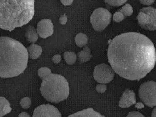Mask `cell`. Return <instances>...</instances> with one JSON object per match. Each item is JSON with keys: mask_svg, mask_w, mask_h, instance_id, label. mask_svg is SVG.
I'll use <instances>...</instances> for the list:
<instances>
[{"mask_svg": "<svg viewBox=\"0 0 156 117\" xmlns=\"http://www.w3.org/2000/svg\"><path fill=\"white\" fill-rule=\"evenodd\" d=\"M110 41L108 61L120 76L129 80H140L154 68L156 48L145 35L135 32L123 33Z\"/></svg>", "mask_w": 156, "mask_h": 117, "instance_id": "1", "label": "cell"}, {"mask_svg": "<svg viewBox=\"0 0 156 117\" xmlns=\"http://www.w3.org/2000/svg\"><path fill=\"white\" fill-rule=\"evenodd\" d=\"M28 54L20 42L9 37H0V77L12 78L24 72Z\"/></svg>", "mask_w": 156, "mask_h": 117, "instance_id": "2", "label": "cell"}, {"mask_svg": "<svg viewBox=\"0 0 156 117\" xmlns=\"http://www.w3.org/2000/svg\"><path fill=\"white\" fill-rule=\"evenodd\" d=\"M35 14V0H0V28L12 31L28 24Z\"/></svg>", "mask_w": 156, "mask_h": 117, "instance_id": "3", "label": "cell"}, {"mask_svg": "<svg viewBox=\"0 0 156 117\" xmlns=\"http://www.w3.org/2000/svg\"><path fill=\"white\" fill-rule=\"evenodd\" d=\"M40 91L46 101L58 104L68 98L69 85L64 77L60 74L52 73L42 80Z\"/></svg>", "mask_w": 156, "mask_h": 117, "instance_id": "4", "label": "cell"}, {"mask_svg": "<svg viewBox=\"0 0 156 117\" xmlns=\"http://www.w3.org/2000/svg\"><path fill=\"white\" fill-rule=\"evenodd\" d=\"M141 27L150 31L156 29V9L153 7H144L137 17Z\"/></svg>", "mask_w": 156, "mask_h": 117, "instance_id": "5", "label": "cell"}, {"mask_svg": "<svg viewBox=\"0 0 156 117\" xmlns=\"http://www.w3.org/2000/svg\"><path fill=\"white\" fill-rule=\"evenodd\" d=\"M111 13L105 9L100 7L95 9L90 17L91 24L96 31L104 30L111 22Z\"/></svg>", "mask_w": 156, "mask_h": 117, "instance_id": "6", "label": "cell"}, {"mask_svg": "<svg viewBox=\"0 0 156 117\" xmlns=\"http://www.w3.org/2000/svg\"><path fill=\"white\" fill-rule=\"evenodd\" d=\"M139 97L141 101L149 107L156 105V83L147 81L144 83L139 89Z\"/></svg>", "mask_w": 156, "mask_h": 117, "instance_id": "7", "label": "cell"}, {"mask_svg": "<svg viewBox=\"0 0 156 117\" xmlns=\"http://www.w3.org/2000/svg\"><path fill=\"white\" fill-rule=\"evenodd\" d=\"M94 77L100 84H107L113 80L115 77L114 71L107 64H99L94 68Z\"/></svg>", "mask_w": 156, "mask_h": 117, "instance_id": "8", "label": "cell"}, {"mask_svg": "<svg viewBox=\"0 0 156 117\" xmlns=\"http://www.w3.org/2000/svg\"><path fill=\"white\" fill-rule=\"evenodd\" d=\"M61 113L57 108L50 104H43L35 109L33 117H61Z\"/></svg>", "mask_w": 156, "mask_h": 117, "instance_id": "9", "label": "cell"}, {"mask_svg": "<svg viewBox=\"0 0 156 117\" xmlns=\"http://www.w3.org/2000/svg\"><path fill=\"white\" fill-rule=\"evenodd\" d=\"M37 31L42 38H47L53 34V24L50 20L44 19L39 22L37 26Z\"/></svg>", "mask_w": 156, "mask_h": 117, "instance_id": "10", "label": "cell"}, {"mask_svg": "<svg viewBox=\"0 0 156 117\" xmlns=\"http://www.w3.org/2000/svg\"><path fill=\"white\" fill-rule=\"evenodd\" d=\"M136 101V95L134 91L126 89L120 98L119 106L121 108H129L133 105L135 104Z\"/></svg>", "mask_w": 156, "mask_h": 117, "instance_id": "11", "label": "cell"}, {"mask_svg": "<svg viewBox=\"0 0 156 117\" xmlns=\"http://www.w3.org/2000/svg\"><path fill=\"white\" fill-rule=\"evenodd\" d=\"M28 57L31 59H36L40 57L42 52V49L40 46L35 44H31L26 48Z\"/></svg>", "mask_w": 156, "mask_h": 117, "instance_id": "12", "label": "cell"}, {"mask_svg": "<svg viewBox=\"0 0 156 117\" xmlns=\"http://www.w3.org/2000/svg\"><path fill=\"white\" fill-rule=\"evenodd\" d=\"M69 117H104V116L100 113L95 112L93 108H90L74 113L69 115Z\"/></svg>", "mask_w": 156, "mask_h": 117, "instance_id": "13", "label": "cell"}, {"mask_svg": "<svg viewBox=\"0 0 156 117\" xmlns=\"http://www.w3.org/2000/svg\"><path fill=\"white\" fill-rule=\"evenodd\" d=\"M12 110L9 102L4 97H0V117L6 115Z\"/></svg>", "mask_w": 156, "mask_h": 117, "instance_id": "14", "label": "cell"}, {"mask_svg": "<svg viewBox=\"0 0 156 117\" xmlns=\"http://www.w3.org/2000/svg\"><path fill=\"white\" fill-rule=\"evenodd\" d=\"M25 35L28 41L32 44H34L38 39V34L37 30L33 26L28 27L26 32Z\"/></svg>", "mask_w": 156, "mask_h": 117, "instance_id": "15", "label": "cell"}, {"mask_svg": "<svg viewBox=\"0 0 156 117\" xmlns=\"http://www.w3.org/2000/svg\"><path fill=\"white\" fill-rule=\"evenodd\" d=\"M78 61L80 63H83L90 60L92 57L90 50L88 47H85L81 52L77 54Z\"/></svg>", "mask_w": 156, "mask_h": 117, "instance_id": "16", "label": "cell"}, {"mask_svg": "<svg viewBox=\"0 0 156 117\" xmlns=\"http://www.w3.org/2000/svg\"><path fill=\"white\" fill-rule=\"evenodd\" d=\"M75 42L80 47H83L88 43V37L83 33H79L75 37Z\"/></svg>", "mask_w": 156, "mask_h": 117, "instance_id": "17", "label": "cell"}, {"mask_svg": "<svg viewBox=\"0 0 156 117\" xmlns=\"http://www.w3.org/2000/svg\"><path fill=\"white\" fill-rule=\"evenodd\" d=\"M64 58L66 62L69 65L74 64L77 60V55L74 52H66L64 54Z\"/></svg>", "mask_w": 156, "mask_h": 117, "instance_id": "18", "label": "cell"}, {"mask_svg": "<svg viewBox=\"0 0 156 117\" xmlns=\"http://www.w3.org/2000/svg\"><path fill=\"white\" fill-rule=\"evenodd\" d=\"M51 74H52L51 69L47 67H42L40 68L38 71V76L42 80L45 79Z\"/></svg>", "mask_w": 156, "mask_h": 117, "instance_id": "19", "label": "cell"}, {"mask_svg": "<svg viewBox=\"0 0 156 117\" xmlns=\"http://www.w3.org/2000/svg\"><path fill=\"white\" fill-rule=\"evenodd\" d=\"M120 12L123 14L125 16H129L133 14V8L132 6L129 4H126L122 8Z\"/></svg>", "mask_w": 156, "mask_h": 117, "instance_id": "20", "label": "cell"}, {"mask_svg": "<svg viewBox=\"0 0 156 117\" xmlns=\"http://www.w3.org/2000/svg\"><path fill=\"white\" fill-rule=\"evenodd\" d=\"M127 0H105V3L110 5L118 7L122 5L127 2Z\"/></svg>", "mask_w": 156, "mask_h": 117, "instance_id": "21", "label": "cell"}, {"mask_svg": "<svg viewBox=\"0 0 156 117\" xmlns=\"http://www.w3.org/2000/svg\"><path fill=\"white\" fill-rule=\"evenodd\" d=\"M20 105L24 109H28L31 105V100L28 97H25L21 99Z\"/></svg>", "mask_w": 156, "mask_h": 117, "instance_id": "22", "label": "cell"}, {"mask_svg": "<svg viewBox=\"0 0 156 117\" xmlns=\"http://www.w3.org/2000/svg\"><path fill=\"white\" fill-rule=\"evenodd\" d=\"M124 18H125V16L120 11H118L115 12V14L113 15V17L114 21L117 23L123 21L124 20Z\"/></svg>", "mask_w": 156, "mask_h": 117, "instance_id": "23", "label": "cell"}, {"mask_svg": "<svg viewBox=\"0 0 156 117\" xmlns=\"http://www.w3.org/2000/svg\"><path fill=\"white\" fill-rule=\"evenodd\" d=\"M107 85L105 84H98L96 87L97 92L99 93H104L107 90Z\"/></svg>", "mask_w": 156, "mask_h": 117, "instance_id": "24", "label": "cell"}, {"mask_svg": "<svg viewBox=\"0 0 156 117\" xmlns=\"http://www.w3.org/2000/svg\"><path fill=\"white\" fill-rule=\"evenodd\" d=\"M127 117H144V115L140 113V112H136V111H134V112H130L129 113V115H127Z\"/></svg>", "mask_w": 156, "mask_h": 117, "instance_id": "25", "label": "cell"}, {"mask_svg": "<svg viewBox=\"0 0 156 117\" xmlns=\"http://www.w3.org/2000/svg\"><path fill=\"white\" fill-rule=\"evenodd\" d=\"M140 3L144 5L149 6L154 3L155 0H139Z\"/></svg>", "mask_w": 156, "mask_h": 117, "instance_id": "26", "label": "cell"}, {"mask_svg": "<svg viewBox=\"0 0 156 117\" xmlns=\"http://www.w3.org/2000/svg\"><path fill=\"white\" fill-rule=\"evenodd\" d=\"M52 61L55 63L58 64L61 61V56L60 55H55L53 57Z\"/></svg>", "mask_w": 156, "mask_h": 117, "instance_id": "27", "label": "cell"}, {"mask_svg": "<svg viewBox=\"0 0 156 117\" xmlns=\"http://www.w3.org/2000/svg\"><path fill=\"white\" fill-rule=\"evenodd\" d=\"M59 20H60V24L61 25H66L67 20V16H66V15H63L61 16L60 17Z\"/></svg>", "mask_w": 156, "mask_h": 117, "instance_id": "28", "label": "cell"}, {"mask_svg": "<svg viewBox=\"0 0 156 117\" xmlns=\"http://www.w3.org/2000/svg\"><path fill=\"white\" fill-rule=\"evenodd\" d=\"M60 1L65 6L71 5L74 1V0H60Z\"/></svg>", "mask_w": 156, "mask_h": 117, "instance_id": "29", "label": "cell"}, {"mask_svg": "<svg viewBox=\"0 0 156 117\" xmlns=\"http://www.w3.org/2000/svg\"><path fill=\"white\" fill-rule=\"evenodd\" d=\"M18 117H30V115H29V114H28L27 112H23L22 113H20Z\"/></svg>", "mask_w": 156, "mask_h": 117, "instance_id": "30", "label": "cell"}, {"mask_svg": "<svg viewBox=\"0 0 156 117\" xmlns=\"http://www.w3.org/2000/svg\"><path fill=\"white\" fill-rule=\"evenodd\" d=\"M144 105L142 104V103H140V102H138V103H137L136 105H135V107L137 108H138V109H142V108H144Z\"/></svg>", "mask_w": 156, "mask_h": 117, "instance_id": "31", "label": "cell"}, {"mask_svg": "<svg viewBox=\"0 0 156 117\" xmlns=\"http://www.w3.org/2000/svg\"><path fill=\"white\" fill-rule=\"evenodd\" d=\"M156 108H154V109H153V112H152V115H151V117H156Z\"/></svg>", "mask_w": 156, "mask_h": 117, "instance_id": "32", "label": "cell"}]
</instances>
